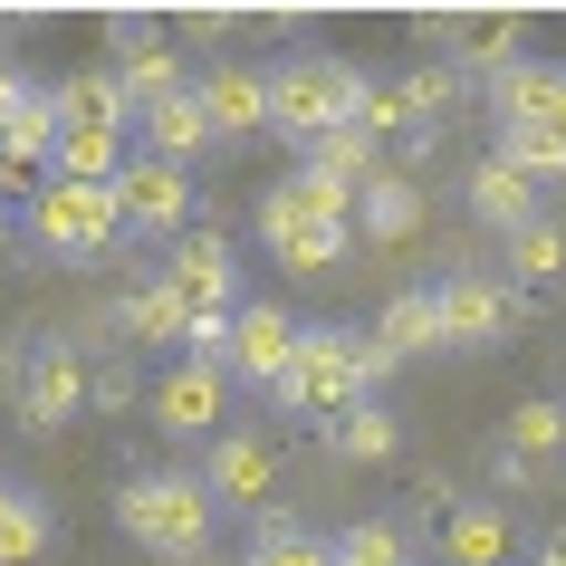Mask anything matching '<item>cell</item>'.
I'll list each match as a JSON object with an SVG mask.
<instances>
[{"label":"cell","instance_id":"1","mask_svg":"<svg viewBox=\"0 0 566 566\" xmlns=\"http://www.w3.org/2000/svg\"><path fill=\"white\" fill-rule=\"evenodd\" d=\"M394 375V356L375 346V336H356V327H298V356H289V375H279V403L289 413H307V422H336L346 403H365V394Z\"/></svg>","mask_w":566,"mask_h":566},{"label":"cell","instance_id":"2","mask_svg":"<svg viewBox=\"0 0 566 566\" xmlns=\"http://www.w3.org/2000/svg\"><path fill=\"white\" fill-rule=\"evenodd\" d=\"M211 490H202V471H145V480H125L116 490V528L135 537V547H154V557H202L211 547Z\"/></svg>","mask_w":566,"mask_h":566},{"label":"cell","instance_id":"3","mask_svg":"<svg viewBox=\"0 0 566 566\" xmlns=\"http://www.w3.org/2000/svg\"><path fill=\"white\" fill-rule=\"evenodd\" d=\"M356 96H365V77L346 59H327V49L269 67V125H279L289 145H317L327 125H346V116H356Z\"/></svg>","mask_w":566,"mask_h":566},{"label":"cell","instance_id":"4","mask_svg":"<svg viewBox=\"0 0 566 566\" xmlns=\"http://www.w3.org/2000/svg\"><path fill=\"white\" fill-rule=\"evenodd\" d=\"M164 289L182 298V346H192V356H221V327H231V307H240L231 240L221 231H182L174 260H164Z\"/></svg>","mask_w":566,"mask_h":566},{"label":"cell","instance_id":"5","mask_svg":"<svg viewBox=\"0 0 566 566\" xmlns=\"http://www.w3.org/2000/svg\"><path fill=\"white\" fill-rule=\"evenodd\" d=\"M30 231H39V250H59V260H106L125 240V221H116V192H106V182L39 174L30 182Z\"/></svg>","mask_w":566,"mask_h":566},{"label":"cell","instance_id":"6","mask_svg":"<svg viewBox=\"0 0 566 566\" xmlns=\"http://www.w3.org/2000/svg\"><path fill=\"white\" fill-rule=\"evenodd\" d=\"M432 307H442V346H500V336H518V327L537 317L528 289H509V279H490V269L442 279V289H432Z\"/></svg>","mask_w":566,"mask_h":566},{"label":"cell","instance_id":"7","mask_svg":"<svg viewBox=\"0 0 566 566\" xmlns=\"http://www.w3.org/2000/svg\"><path fill=\"white\" fill-rule=\"evenodd\" d=\"M106 192H116V221H135V231H154V240L192 231V174L164 164V154H125Z\"/></svg>","mask_w":566,"mask_h":566},{"label":"cell","instance_id":"8","mask_svg":"<svg viewBox=\"0 0 566 566\" xmlns=\"http://www.w3.org/2000/svg\"><path fill=\"white\" fill-rule=\"evenodd\" d=\"M154 422L164 432H182V442H211L221 422H231V375H221V356H182V365H164L154 375Z\"/></svg>","mask_w":566,"mask_h":566},{"label":"cell","instance_id":"9","mask_svg":"<svg viewBox=\"0 0 566 566\" xmlns=\"http://www.w3.org/2000/svg\"><path fill=\"white\" fill-rule=\"evenodd\" d=\"M202 490H211V509H250V518H269V500H279V442H269V432L221 422V432H211Z\"/></svg>","mask_w":566,"mask_h":566},{"label":"cell","instance_id":"10","mask_svg":"<svg viewBox=\"0 0 566 566\" xmlns=\"http://www.w3.org/2000/svg\"><path fill=\"white\" fill-rule=\"evenodd\" d=\"M289 356H298V317L269 307V298H240L231 327H221V375H231V385H279Z\"/></svg>","mask_w":566,"mask_h":566},{"label":"cell","instance_id":"11","mask_svg":"<svg viewBox=\"0 0 566 566\" xmlns=\"http://www.w3.org/2000/svg\"><path fill=\"white\" fill-rule=\"evenodd\" d=\"M106 49H125V59H116L125 106H154V96H182V87H192V77H182V49L164 39V20H135V10H116V20H106Z\"/></svg>","mask_w":566,"mask_h":566},{"label":"cell","instance_id":"12","mask_svg":"<svg viewBox=\"0 0 566 566\" xmlns=\"http://www.w3.org/2000/svg\"><path fill=\"white\" fill-rule=\"evenodd\" d=\"M87 365L96 356H77V346H39V356L20 365V394H10L20 422H30V432H59V422L87 403Z\"/></svg>","mask_w":566,"mask_h":566},{"label":"cell","instance_id":"13","mask_svg":"<svg viewBox=\"0 0 566 566\" xmlns=\"http://www.w3.org/2000/svg\"><path fill=\"white\" fill-rule=\"evenodd\" d=\"M49 154H59V106H49V87H30L10 116H0V202L30 192V182L49 174Z\"/></svg>","mask_w":566,"mask_h":566},{"label":"cell","instance_id":"14","mask_svg":"<svg viewBox=\"0 0 566 566\" xmlns=\"http://www.w3.org/2000/svg\"><path fill=\"white\" fill-rule=\"evenodd\" d=\"M192 106H202V125H211V145L221 135H260L269 125V67H250V59H221L192 87Z\"/></svg>","mask_w":566,"mask_h":566},{"label":"cell","instance_id":"15","mask_svg":"<svg viewBox=\"0 0 566 566\" xmlns=\"http://www.w3.org/2000/svg\"><path fill=\"white\" fill-rule=\"evenodd\" d=\"M432 528H442V557L451 566H509V547H518V509H509V500H451Z\"/></svg>","mask_w":566,"mask_h":566},{"label":"cell","instance_id":"16","mask_svg":"<svg viewBox=\"0 0 566 566\" xmlns=\"http://www.w3.org/2000/svg\"><path fill=\"white\" fill-rule=\"evenodd\" d=\"M422 231V182L413 174H365L356 182V240L365 250H403Z\"/></svg>","mask_w":566,"mask_h":566},{"label":"cell","instance_id":"17","mask_svg":"<svg viewBox=\"0 0 566 566\" xmlns=\"http://www.w3.org/2000/svg\"><path fill=\"white\" fill-rule=\"evenodd\" d=\"M528 39H537V20H528V10H451V39H442V49H461L471 67H490V77H509Z\"/></svg>","mask_w":566,"mask_h":566},{"label":"cell","instance_id":"18","mask_svg":"<svg viewBox=\"0 0 566 566\" xmlns=\"http://www.w3.org/2000/svg\"><path fill=\"white\" fill-rule=\"evenodd\" d=\"M500 125H537V135H557V145H566V67L518 59L500 77Z\"/></svg>","mask_w":566,"mask_h":566},{"label":"cell","instance_id":"19","mask_svg":"<svg viewBox=\"0 0 566 566\" xmlns=\"http://www.w3.org/2000/svg\"><path fill=\"white\" fill-rule=\"evenodd\" d=\"M461 202H471L480 221H490V231H518V221L537 211V182L518 174L509 154H480V164H471V182H461Z\"/></svg>","mask_w":566,"mask_h":566},{"label":"cell","instance_id":"20","mask_svg":"<svg viewBox=\"0 0 566 566\" xmlns=\"http://www.w3.org/2000/svg\"><path fill=\"white\" fill-rule=\"evenodd\" d=\"M49 106H59V125H96V135H125L135 125V106H125L116 67H77V77H59L49 87Z\"/></svg>","mask_w":566,"mask_h":566},{"label":"cell","instance_id":"21","mask_svg":"<svg viewBox=\"0 0 566 566\" xmlns=\"http://www.w3.org/2000/svg\"><path fill=\"white\" fill-rule=\"evenodd\" d=\"M500 279H509V289H537V279H566V221L528 211L518 231H500Z\"/></svg>","mask_w":566,"mask_h":566},{"label":"cell","instance_id":"22","mask_svg":"<svg viewBox=\"0 0 566 566\" xmlns=\"http://www.w3.org/2000/svg\"><path fill=\"white\" fill-rule=\"evenodd\" d=\"M135 125H145V154L182 164V174H192V154H211V125H202V106H192V87H182V96H154V106H135Z\"/></svg>","mask_w":566,"mask_h":566},{"label":"cell","instance_id":"23","mask_svg":"<svg viewBox=\"0 0 566 566\" xmlns=\"http://www.w3.org/2000/svg\"><path fill=\"white\" fill-rule=\"evenodd\" d=\"M375 346H385L394 365L422 356V346H442V307H432V289H394L385 317H375Z\"/></svg>","mask_w":566,"mask_h":566},{"label":"cell","instance_id":"24","mask_svg":"<svg viewBox=\"0 0 566 566\" xmlns=\"http://www.w3.org/2000/svg\"><path fill=\"white\" fill-rule=\"evenodd\" d=\"M327 451H336V461H365V471H375V461H394V451H403V422H394L385 403L365 394V403H346V413H336Z\"/></svg>","mask_w":566,"mask_h":566},{"label":"cell","instance_id":"25","mask_svg":"<svg viewBox=\"0 0 566 566\" xmlns=\"http://www.w3.org/2000/svg\"><path fill=\"white\" fill-rule=\"evenodd\" d=\"M116 317H125V336H135V346H182V298L164 289V279H135Z\"/></svg>","mask_w":566,"mask_h":566},{"label":"cell","instance_id":"26","mask_svg":"<svg viewBox=\"0 0 566 566\" xmlns=\"http://www.w3.org/2000/svg\"><path fill=\"white\" fill-rule=\"evenodd\" d=\"M116 164H125V135L59 125V154H49V174H67V182H116Z\"/></svg>","mask_w":566,"mask_h":566},{"label":"cell","instance_id":"27","mask_svg":"<svg viewBox=\"0 0 566 566\" xmlns=\"http://www.w3.org/2000/svg\"><path fill=\"white\" fill-rule=\"evenodd\" d=\"M500 451L509 461H557L566 451V403H518V413L500 422Z\"/></svg>","mask_w":566,"mask_h":566},{"label":"cell","instance_id":"28","mask_svg":"<svg viewBox=\"0 0 566 566\" xmlns=\"http://www.w3.org/2000/svg\"><path fill=\"white\" fill-rule=\"evenodd\" d=\"M49 557V509L30 490H0V566H39Z\"/></svg>","mask_w":566,"mask_h":566},{"label":"cell","instance_id":"29","mask_svg":"<svg viewBox=\"0 0 566 566\" xmlns=\"http://www.w3.org/2000/svg\"><path fill=\"white\" fill-rule=\"evenodd\" d=\"M240 566H336V537H307V528H289V518L269 509V518H260V547H250Z\"/></svg>","mask_w":566,"mask_h":566},{"label":"cell","instance_id":"30","mask_svg":"<svg viewBox=\"0 0 566 566\" xmlns=\"http://www.w3.org/2000/svg\"><path fill=\"white\" fill-rule=\"evenodd\" d=\"M375 154H385V145H375L365 125H327V135L307 145V164H317V174H336V182H365V174H385Z\"/></svg>","mask_w":566,"mask_h":566},{"label":"cell","instance_id":"31","mask_svg":"<svg viewBox=\"0 0 566 566\" xmlns=\"http://www.w3.org/2000/svg\"><path fill=\"white\" fill-rule=\"evenodd\" d=\"M269 250H279L289 279H327V269L356 260V231H298V240H269Z\"/></svg>","mask_w":566,"mask_h":566},{"label":"cell","instance_id":"32","mask_svg":"<svg viewBox=\"0 0 566 566\" xmlns=\"http://www.w3.org/2000/svg\"><path fill=\"white\" fill-rule=\"evenodd\" d=\"M336 566H413V537L394 528V518H365V528L336 537Z\"/></svg>","mask_w":566,"mask_h":566},{"label":"cell","instance_id":"33","mask_svg":"<svg viewBox=\"0 0 566 566\" xmlns=\"http://www.w3.org/2000/svg\"><path fill=\"white\" fill-rule=\"evenodd\" d=\"M394 96H403V125H442V116H451V96H461V77H451V67H413Z\"/></svg>","mask_w":566,"mask_h":566},{"label":"cell","instance_id":"34","mask_svg":"<svg viewBox=\"0 0 566 566\" xmlns=\"http://www.w3.org/2000/svg\"><path fill=\"white\" fill-rule=\"evenodd\" d=\"M231 30H240L231 10H174V20H164V39H182V49H221Z\"/></svg>","mask_w":566,"mask_h":566},{"label":"cell","instance_id":"35","mask_svg":"<svg viewBox=\"0 0 566 566\" xmlns=\"http://www.w3.org/2000/svg\"><path fill=\"white\" fill-rule=\"evenodd\" d=\"M87 403L96 413H135V365H87Z\"/></svg>","mask_w":566,"mask_h":566},{"label":"cell","instance_id":"36","mask_svg":"<svg viewBox=\"0 0 566 566\" xmlns=\"http://www.w3.org/2000/svg\"><path fill=\"white\" fill-rule=\"evenodd\" d=\"M346 125H365V135L385 145V135H403V96H394V87H365V96H356V116H346Z\"/></svg>","mask_w":566,"mask_h":566},{"label":"cell","instance_id":"37","mask_svg":"<svg viewBox=\"0 0 566 566\" xmlns=\"http://www.w3.org/2000/svg\"><path fill=\"white\" fill-rule=\"evenodd\" d=\"M20 365H30V346H10V336H0V394H20Z\"/></svg>","mask_w":566,"mask_h":566},{"label":"cell","instance_id":"38","mask_svg":"<svg viewBox=\"0 0 566 566\" xmlns=\"http://www.w3.org/2000/svg\"><path fill=\"white\" fill-rule=\"evenodd\" d=\"M20 96H30V77H20V67L0 59V116H10V106H20Z\"/></svg>","mask_w":566,"mask_h":566},{"label":"cell","instance_id":"39","mask_svg":"<svg viewBox=\"0 0 566 566\" xmlns=\"http://www.w3.org/2000/svg\"><path fill=\"white\" fill-rule=\"evenodd\" d=\"M528 566H566V537H547V547H537V557Z\"/></svg>","mask_w":566,"mask_h":566},{"label":"cell","instance_id":"40","mask_svg":"<svg viewBox=\"0 0 566 566\" xmlns=\"http://www.w3.org/2000/svg\"><path fill=\"white\" fill-rule=\"evenodd\" d=\"M182 566H231V557H211V547H202V557H182Z\"/></svg>","mask_w":566,"mask_h":566},{"label":"cell","instance_id":"41","mask_svg":"<svg viewBox=\"0 0 566 566\" xmlns=\"http://www.w3.org/2000/svg\"><path fill=\"white\" fill-rule=\"evenodd\" d=\"M557 403H566V394H557Z\"/></svg>","mask_w":566,"mask_h":566}]
</instances>
